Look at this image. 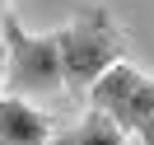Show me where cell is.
I'll list each match as a JSON object with an SVG mask.
<instances>
[{
	"instance_id": "3957f363",
	"label": "cell",
	"mask_w": 154,
	"mask_h": 145,
	"mask_svg": "<svg viewBox=\"0 0 154 145\" xmlns=\"http://www.w3.org/2000/svg\"><path fill=\"white\" fill-rule=\"evenodd\" d=\"M89 108L107 112L126 136H135L140 145H154V75L135 70L131 61H117L89 89Z\"/></svg>"
},
{
	"instance_id": "6da1fadb",
	"label": "cell",
	"mask_w": 154,
	"mask_h": 145,
	"mask_svg": "<svg viewBox=\"0 0 154 145\" xmlns=\"http://www.w3.org/2000/svg\"><path fill=\"white\" fill-rule=\"evenodd\" d=\"M56 47H61V66H66V89L79 98L94 89V80L107 66L126 61V38L107 5H84L66 28H56Z\"/></svg>"
},
{
	"instance_id": "7a4b0ae2",
	"label": "cell",
	"mask_w": 154,
	"mask_h": 145,
	"mask_svg": "<svg viewBox=\"0 0 154 145\" xmlns=\"http://www.w3.org/2000/svg\"><path fill=\"white\" fill-rule=\"evenodd\" d=\"M0 38H5V89L19 98H51L66 89L56 33H28L10 10L0 14Z\"/></svg>"
},
{
	"instance_id": "277c9868",
	"label": "cell",
	"mask_w": 154,
	"mask_h": 145,
	"mask_svg": "<svg viewBox=\"0 0 154 145\" xmlns=\"http://www.w3.org/2000/svg\"><path fill=\"white\" fill-rule=\"evenodd\" d=\"M47 140H51V126L33 108V98L0 94V145H47Z\"/></svg>"
},
{
	"instance_id": "5b68a950",
	"label": "cell",
	"mask_w": 154,
	"mask_h": 145,
	"mask_svg": "<svg viewBox=\"0 0 154 145\" xmlns=\"http://www.w3.org/2000/svg\"><path fill=\"white\" fill-rule=\"evenodd\" d=\"M47 145H131V136L122 131V126L112 122L107 112H98V108H89L84 117H79L70 131H61V136H51Z\"/></svg>"
},
{
	"instance_id": "8992f818",
	"label": "cell",
	"mask_w": 154,
	"mask_h": 145,
	"mask_svg": "<svg viewBox=\"0 0 154 145\" xmlns=\"http://www.w3.org/2000/svg\"><path fill=\"white\" fill-rule=\"evenodd\" d=\"M0 89H5V42H0Z\"/></svg>"
}]
</instances>
